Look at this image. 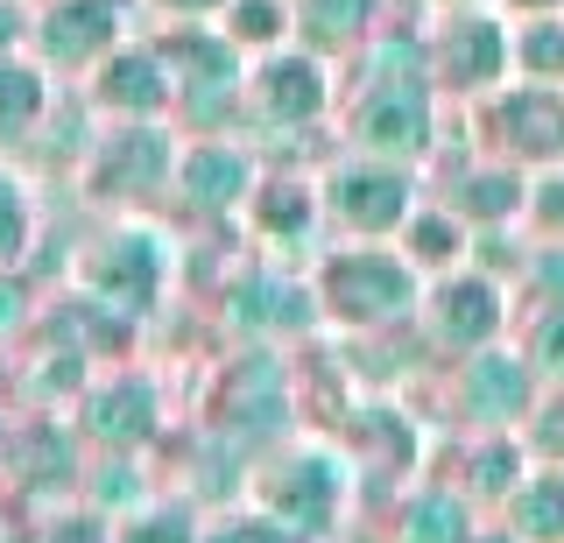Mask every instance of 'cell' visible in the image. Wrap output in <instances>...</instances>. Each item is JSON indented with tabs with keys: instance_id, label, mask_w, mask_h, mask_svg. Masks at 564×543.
<instances>
[{
	"instance_id": "obj_7",
	"label": "cell",
	"mask_w": 564,
	"mask_h": 543,
	"mask_svg": "<svg viewBox=\"0 0 564 543\" xmlns=\"http://www.w3.org/2000/svg\"><path fill=\"white\" fill-rule=\"evenodd\" d=\"M522 522H529V530H543V522H564V487H551V495H536V501L522 508Z\"/></svg>"
},
{
	"instance_id": "obj_8",
	"label": "cell",
	"mask_w": 564,
	"mask_h": 543,
	"mask_svg": "<svg viewBox=\"0 0 564 543\" xmlns=\"http://www.w3.org/2000/svg\"><path fill=\"white\" fill-rule=\"evenodd\" d=\"M529 57H536L543 72H557V64H564V36H529Z\"/></svg>"
},
{
	"instance_id": "obj_9",
	"label": "cell",
	"mask_w": 564,
	"mask_h": 543,
	"mask_svg": "<svg viewBox=\"0 0 564 543\" xmlns=\"http://www.w3.org/2000/svg\"><path fill=\"white\" fill-rule=\"evenodd\" d=\"M543 354H551V360L564 367V325H551V332H543Z\"/></svg>"
},
{
	"instance_id": "obj_6",
	"label": "cell",
	"mask_w": 564,
	"mask_h": 543,
	"mask_svg": "<svg viewBox=\"0 0 564 543\" xmlns=\"http://www.w3.org/2000/svg\"><path fill=\"white\" fill-rule=\"evenodd\" d=\"M120 99H128V107H155V78H149V64H120Z\"/></svg>"
},
{
	"instance_id": "obj_1",
	"label": "cell",
	"mask_w": 564,
	"mask_h": 543,
	"mask_svg": "<svg viewBox=\"0 0 564 543\" xmlns=\"http://www.w3.org/2000/svg\"><path fill=\"white\" fill-rule=\"evenodd\" d=\"M332 296H346L352 318H375V311H395L402 304V275L381 269V261H346V269L332 275Z\"/></svg>"
},
{
	"instance_id": "obj_2",
	"label": "cell",
	"mask_w": 564,
	"mask_h": 543,
	"mask_svg": "<svg viewBox=\"0 0 564 543\" xmlns=\"http://www.w3.org/2000/svg\"><path fill=\"white\" fill-rule=\"evenodd\" d=\"M508 120H516L522 128V149H564V107L557 99H543V93H529V99H516V107H508Z\"/></svg>"
},
{
	"instance_id": "obj_5",
	"label": "cell",
	"mask_w": 564,
	"mask_h": 543,
	"mask_svg": "<svg viewBox=\"0 0 564 543\" xmlns=\"http://www.w3.org/2000/svg\"><path fill=\"white\" fill-rule=\"evenodd\" d=\"M494 57H501V36H494L487 22H466V29H458V72L487 78V72H494Z\"/></svg>"
},
{
	"instance_id": "obj_3",
	"label": "cell",
	"mask_w": 564,
	"mask_h": 543,
	"mask_svg": "<svg viewBox=\"0 0 564 543\" xmlns=\"http://www.w3.org/2000/svg\"><path fill=\"white\" fill-rule=\"evenodd\" d=\"M339 205H346L352 219L381 226V219H395V213H402V191H395V184H381V177H346V184H339Z\"/></svg>"
},
{
	"instance_id": "obj_4",
	"label": "cell",
	"mask_w": 564,
	"mask_h": 543,
	"mask_svg": "<svg viewBox=\"0 0 564 543\" xmlns=\"http://www.w3.org/2000/svg\"><path fill=\"white\" fill-rule=\"evenodd\" d=\"M487 325H494V296L480 283H466V290L445 296V332H458V339H480Z\"/></svg>"
},
{
	"instance_id": "obj_10",
	"label": "cell",
	"mask_w": 564,
	"mask_h": 543,
	"mask_svg": "<svg viewBox=\"0 0 564 543\" xmlns=\"http://www.w3.org/2000/svg\"><path fill=\"white\" fill-rule=\"evenodd\" d=\"M543 445H551V452H564V410L551 416V424H543Z\"/></svg>"
},
{
	"instance_id": "obj_11",
	"label": "cell",
	"mask_w": 564,
	"mask_h": 543,
	"mask_svg": "<svg viewBox=\"0 0 564 543\" xmlns=\"http://www.w3.org/2000/svg\"><path fill=\"white\" fill-rule=\"evenodd\" d=\"M184 8H198V0H184Z\"/></svg>"
}]
</instances>
